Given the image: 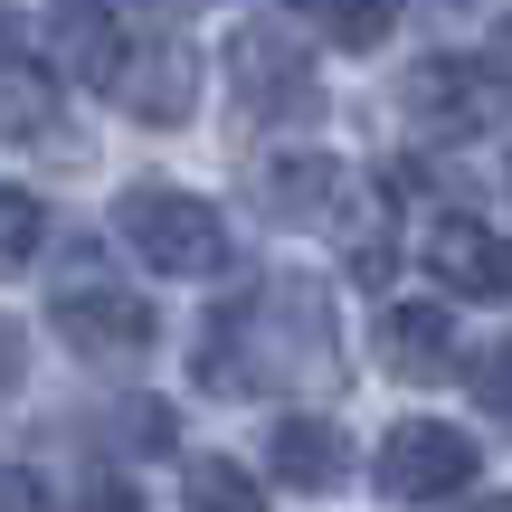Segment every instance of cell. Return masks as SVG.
<instances>
[{"mask_svg":"<svg viewBox=\"0 0 512 512\" xmlns=\"http://www.w3.org/2000/svg\"><path fill=\"white\" fill-rule=\"evenodd\" d=\"M332 370H342V351H332V304L323 285H304V275H266L256 294L209 323L200 342V380L209 389H332Z\"/></svg>","mask_w":512,"mask_h":512,"instance_id":"obj_1","label":"cell"},{"mask_svg":"<svg viewBox=\"0 0 512 512\" xmlns=\"http://www.w3.org/2000/svg\"><path fill=\"white\" fill-rule=\"evenodd\" d=\"M114 228L162 275H219L228 266V219L209 200H190V190H124L114 200Z\"/></svg>","mask_w":512,"mask_h":512,"instance_id":"obj_2","label":"cell"},{"mask_svg":"<svg viewBox=\"0 0 512 512\" xmlns=\"http://www.w3.org/2000/svg\"><path fill=\"white\" fill-rule=\"evenodd\" d=\"M228 95H238L247 124H313L323 114V76H313L304 38H285V29L228 38Z\"/></svg>","mask_w":512,"mask_h":512,"instance_id":"obj_3","label":"cell"},{"mask_svg":"<svg viewBox=\"0 0 512 512\" xmlns=\"http://www.w3.org/2000/svg\"><path fill=\"white\" fill-rule=\"evenodd\" d=\"M370 475H380L389 503H456L484 475V446L465 427H446V418H399L380 437V456H370Z\"/></svg>","mask_w":512,"mask_h":512,"instance_id":"obj_4","label":"cell"},{"mask_svg":"<svg viewBox=\"0 0 512 512\" xmlns=\"http://www.w3.org/2000/svg\"><path fill=\"white\" fill-rule=\"evenodd\" d=\"M48 332L95 370H133V361H152V332L162 323H152V304L124 294V285H67L48 304Z\"/></svg>","mask_w":512,"mask_h":512,"instance_id":"obj_5","label":"cell"},{"mask_svg":"<svg viewBox=\"0 0 512 512\" xmlns=\"http://www.w3.org/2000/svg\"><path fill=\"white\" fill-rule=\"evenodd\" d=\"M399 105H408V124H418L427 143H475L503 114V76L475 67V57H427V67H408Z\"/></svg>","mask_w":512,"mask_h":512,"instance_id":"obj_6","label":"cell"},{"mask_svg":"<svg viewBox=\"0 0 512 512\" xmlns=\"http://www.w3.org/2000/svg\"><path fill=\"white\" fill-rule=\"evenodd\" d=\"M427 266H437V285L465 294V304H503V294H512V238L484 228V219H437Z\"/></svg>","mask_w":512,"mask_h":512,"instance_id":"obj_7","label":"cell"},{"mask_svg":"<svg viewBox=\"0 0 512 512\" xmlns=\"http://www.w3.org/2000/svg\"><path fill=\"white\" fill-rule=\"evenodd\" d=\"M342 181L351 171L332 162V152H285V162L256 171V209H266L275 228H323L332 200H342Z\"/></svg>","mask_w":512,"mask_h":512,"instance_id":"obj_8","label":"cell"},{"mask_svg":"<svg viewBox=\"0 0 512 512\" xmlns=\"http://www.w3.org/2000/svg\"><path fill=\"white\" fill-rule=\"evenodd\" d=\"M465 351H456V313L446 304H389L380 313V370L389 380H446Z\"/></svg>","mask_w":512,"mask_h":512,"instance_id":"obj_9","label":"cell"},{"mask_svg":"<svg viewBox=\"0 0 512 512\" xmlns=\"http://www.w3.org/2000/svg\"><path fill=\"white\" fill-rule=\"evenodd\" d=\"M266 465H275V484H294V494H332V484L351 475V437L332 418H275V437H266Z\"/></svg>","mask_w":512,"mask_h":512,"instance_id":"obj_10","label":"cell"},{"mask_svg":"<svg viewBox=\"0 0 512 512\" xmlns=\"http://www.w3.org/2000/svg\"><path fill=\"white\" fill-rule=\"evenodd\" d=\"M332 238H342L351 275L361 285H389V266H399V219H389V190L380 181H342V200H332Z\"/></svg>","mask_w":512,"mask_h":512,"instance_id":"obj_11","label":"cell"},{"mask_svg":"<svg viewBox=\"0 0 512 512\" xmlns=\"http://www.w3.org/2000/svg\"><path fill=\"white\" fill-rule=\"evenodd\" d=\"M114 95H124L143 124H181V114H190V95H200V67H190L181 48H162V57H124Z\"/></svg>","mask_w":512,"mask_h":512,"instance_id":"obj_12","label":"cell"},{"mask_svg":"<svg viewBox=\"0 0 512 512\" xmlns=\"http://www.w3.org/2000/svg\"><path fill=\"white\" fill-rule=\"evenodd\" d=\"M57 124V76L38 57H0V143H48Z\"/></svg>","mask_w":512,"mask_h":512,"instance_id":"obj_13","label":"cell"},{"mask_svg":"<svg viewBox=\"0 0 512 512\" xmlns=\"http://www.w3.org/2000/svg\"><path fill=\"white\" fill-rule=\"evenodd\" d=\"M57 48L76 57V76H86V86H105L114 95V76H124V38H114V19L105 10H86V0H57Z\"/></svg>","mask_w":512,"mask_h":512,"instance_id":"obj_14","label":"cell"},{"mask_svg":"<svg viewBox=\"0 0 512 512\" xmlns=\"http://www.w3.org/2000/svg\"><path fill=\"white\" fill-rule=\"evenodd\" d=\"M190 512H266V494H256L247 465H228V456H190Z\"/></svg>","mask_w":512,"mask_h":512,"instance_id":"obj_15","label":"cell"},{"mask_svg":"<svg viewBox=\"0 0 512 512\" xmlns=\"http://www.w3.org/2000/svg\"><path fill=\"white\" fill-rule=\"evenodd\" d=\"M294 19H304V29H323L332 48H370V38H380V19H389V0H294Z\"/></svg>","mask_w":512,"mask_h":512,"instance_id":"obj_16","label":"cell"},{"mask_svg":"<svg viewBox=\"0 0 512 512\" xmlns=\"http://www.w3.org/2000/svg\"><path fill=\"white\" fill-rule=\"evenodd\" d=\"M38 247H48V209L29 190H0V275H29Z\"/></svg>","mask_w":512,"mask_h":512,"instance_id":"obj_17","label":"cell"},{"mask_svg":"<svg viewBox=\"0 0 512 512\" xmlns=\"http://www.w3.org/2000/svg\"><path fill=\"white\" fill-rule=\"evenodd\" d=\"M105 437H114V446H143V456H162V446H171V418H162V399H124V408L105 418Z\"/></svg>","mask_w":512,"mask_h":512,"instance_id":"obj_18","label":"cell"},{"mask_svg":"<svg viewBox=\"0 0 512 512\" xmlns=\"http://www.w3.org/2000/svg\"><path fill=\"white\" fill-rule=\"evenodd\" d=\"M0 512H57L48 475H29V465H10V456H0Z\"/></svg>","mask_w":512,"mask_h":512,"instance_id":"obj_19","label":"cell"},{"mask_svg":"<svg viewBox=\"0 0 512 512\" xmlns=\"http://www.w3.org/2000/svg\"><path fill=\"white\" fill-rule=\"evenodd\" d=\"M19 380H29V332H19L10 313H0V399H10Z\"/></svg>","mask_w":512,"mask_h":512,"instance_id":"obj_20","label":"cell"},{"mask_svg":"<svg viewBox=\"0 0 512 512\" xmlns=\"http://www.w3.org/2000/svg\"><path fill=\"white\" fill-rule=\"evenodd\" d=\"M475 389H484V408H494V418H512V351L475 370Z\"/></svg>","mask_w":512,"mask_h":512,"instance_id":"obj_21","label":"cell"},{"mask_svg":"<svg viewBox=\"0 0 512 512\" xmlns=\"http://www.w3.org/2000/svg\"><path fill=\"white\" fill-rule=\"evenodd\" d=\"M86 512H143V503H133L124 475H105V484H86Z\"/></svg>","mask_w":512,"mask_h":512,"instance_id":"obj_22","label":"cell"},{"mask_svg":"<svg viewBox=\"0 0 512 512\" xmlns=\"http://www.w3.org/2000/svg\"><path fill=\"white\" fill-rule=\"evenodd\" d=\"M484 67H494L503 95H512V19H494V38H484Z\"/></svg>","mask_w":512,"mask_h":512,"instance_id":"obj_23","label":"cell"},{"mask_svg":"<svg viewBox=\"0 0 512 512\" xmlns=\"http://www.w3.org/2000/svg\"><path fill=\"white\" fill-rule=\"evenodd\" d=\"M124 10H143V19H162V29H171V19H200V0H124Z\"/></svg>","mask_w":512,"mask_h":512,"instance_id":"obj_24","label":"cell"},{"mask_svg":"<svg viewBox=\"0 0 512 512\" xmlns=\"http://www.w3.org/2000/svg\"><path fill=\"white\" fill-rule=\"evenodd\" d=\"M465 512H512V494H484V503H465Z\"/></svg>","mask_w":512,"mask_h":512,"instance_id":"obj_25","label":"cell"},{"mask_svg":"<svg viewBox=\"0 0 512 512\" xmlns=\"http://www.w3.org/2000/svg\"><path fill=\"white\" fill-rule=\"evenodd\" d=\"M10 29H19V19H10V10H0V38H10Z\"/></svg>","mask_w":512,"mask_h":512,"instance_id":"obj_26","label":"cell"}]
</instances>
